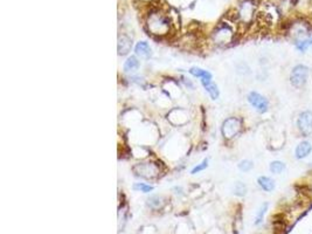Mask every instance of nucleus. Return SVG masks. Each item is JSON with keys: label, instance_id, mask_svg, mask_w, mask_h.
<instances>
[{"label": "nucleus", "instance_id": "obj_23", "mask_svg": "<svg viewBox=\"0 0 312 234\" xmlns=\"http://www.w3.org/2000/svg\"><path fill=\"white\" fill-rule=\"evenodd\" d=\"M162 204H163L162 197H159V196H152L147 199V205H149L151 209L161 208Z\"/></svg>", "mask_w": 312, "mask_h": 234}, {"label": "nucleus", "instance_id": "obj_19", "mask_svg": "<svg viewBox=\"0 0 312 234\" xmlns=\"http://www.w3.org/2000/svg\"><path fill=\"white\" fill-rule=\"evenodd\" d=\"M310 42H311V38L306 39V40H302V41L296 42V44H294V46H295V48L298 50V52L305 53L310 49Z\"/></svg>", "mask_w": 312, "mask_h": 234}, {"label": "nucleus", "instance_id": "obj_3", "mask_svg": "<svg viewBox=\"0 0 312 234\" xmlns=\"http://www.w3.org/2000/svg\"><path fill=\"white\" fill-rule=\"evenodd\" d=\"M235 39V30L228 22H221L212 33V41L216 46H226L232 44Z\"/></svg>", "mask_w": 312, "mask_h": 234}, {"label": "nucleus", "instance_id": "obj_4", "mask_svg": "<svg viewBox=\"0 0 312 234\" xmlns=\"http://www.w3.org/2000/svg\"><path fill=\"white\" fill-rule=\"evenodd\" d=\"M134 172L140 178L155 179L162 173V164L153 161L138 163L134 166Z\"/></svg>", "mask_w": 312, "mask_h": 234}, {"label": "nucleus", "instance_id": "obj_8", "mask_svg": "<svg viewBox=\"0 0 312 234\" xmlns=\"http://www.w3.org/2000/svg\"><path fill=\"white\" fill-rule=\"evenodd\" d=\"M256 7L253 0H243V3L240 5V9L237 11L236 17L241 23L249 25L255 19Z\"/></svg>", "mask_w": 312, "mask_h": 234}, {"label": "nucleus", "instance_id": "obj_9", "mask_svg": "<svg viewBox=\"0 0 312 234\" xmlns=\"http://www.w3.org/2000/svg\"><path fill=\"white\" fill-rule=\"evenodd\" d=\"M247 100L249 104L260 114H266L269 110V101L266 96L257 92H251L248 94Z\"/></svg>", "mask_w": 312, "mask_h": 234}, {"label": "nucleus", "instance_id": "obj_1", "mask_svg": "<svg viewBox=\"0 0 312 234\" xmlns=\"http://www.w3.org/2000/svg\"><path fill=\"white\" fill-rule=\"evenodd\" d=\"M147 31L155 37H165L170 34L172 28V22L167 13L162 10L151 11L146 19Z\"/></svg>", "mask_w": 312, "mask_h": 234}, {"label": "nucleus", "instance_id": "obj_13", "mask_svg": "<svg viewBox=\"0 0 312 234\" xmlns=\"http://www.w3.org/2000/svg\"><path fill=\"white\" fill-rule=\"evenodd\" d=\"M132 40L127 35H120L118 38V54L119 55H126L131 50Z\"/></svg>", "mask_w": 312, "mask_h": 234}, {"label": "nucleus", "instance_id": "obj_2", "mask_svg": "<svg viewBox=\"0 0 312 234\" xmlns=\"http://www.w3.org/2000/svg\"><path fill=\"white\" fill-rule=\"evenodd\" d=\"M287 33L294 44L312 37V23L304 18L294 19L287 27Z\"/></svg>", "mask_w": 312, "mask_h": 234}, {"label": "nucleus", "instance_id": "obj_11", "mask_svg": "<svg viewBox=\"0 0 312 234\" xmlns=\"http://www.w3.org/2000/svg\"><path fill=\"white\" fill-rule=\"evenodd\" d=\"M257 184L266 192H272L275 190L276 184L275 181L271 177H268V175H261V177L257 178Z\"/></svg>", "mask_w": 312, "mask_h": 234}, {"label": "nucleus", "instance_id": "obj_24", "mask_svg": "<svg viewBox=\"0 0 312 234\" xmlns=\"http://www.w3.org/2000/svg\"><path fill=\"white\" fill-rule=\"evenodd\" d=\"M207 166H208V159H204V161H202L200 164H198L197 166L193 167L192 171H191V173L196 174V173L201 172V171H204L205 169H207Z\"/></svg>", "mask_w": 312, "mask_h": 234}, {"label": "nucleus", "instance_id": "obj_22", "mask_svg": "<svg viewBox=\"0 0 312 234\" xmlns=\"http://www.w3.org/2000/svg\"><path fill=\"white\" fill-rule=\"evenodd\" d=\"M237 166H239V170L242 171V172H249V171H252L253 167H254V163L249 161V159H243V161L239 163Z\"/></svg>", "mask_w": 312, "mask_h": 234}, {"label": "nucleus", "instance_id": "obj_6", "mask_svg": "<svg viewBox=\"0 0 312 234\" xmlns=\"http://www.w3.org/2000/svg\"><path fill=\"white\" fill-rule=\"evenodd\" d=\"M243 123L242 120L239 119V117H228L227 120L222 123L221 127V134L224 136L225 139L231 140L233 138H235L237 135L242 131Z\"/></svg>", "mask_w": 312, "mask_h": 234}, {"label": "nucleus", "instance_id": "obj_26", "mask_svg": "<svg viewBox=\"0 0 312 234\" xmlns=\"http://www.w3.org/2000/svg\"><path fill=\"white\" fill-rule=\"evenodd\" d=\"M145 2H149V0H145Z\"/></svg>", "mask_w": 312, "mask_h": 234}, {"label": "nucleus", "instance_id": "obj_17", "mask_svg": "<svg viewBox=\"0 0 312 234\" xmlns=\"http://www.w3.org/2000/svg\"><path fill=\"white\" fill-rule=\"evenodd\" d=\"M204 88L206 89V92L208 93V95L210 96V99H212V100H217V99H219L220 92H219V88H217L216 84L209 83L207 85H205Z\"/></svg>", "mask_w": 312, "mask_h": 234}, {"label": "nucleus", "instance_id": "obj_12", "mask_svg": "<svg viewBox=\"0 0 312 234\" xmlns=\"http://www.w3.org/2000/svg\"><path fill=\"white\" fill-rule=\"evenodd\" d=\"M136 55L142 58H149L152 55V49L149 44L145 41H140L135 47Z\"/></svg>", "mask_w": 312, "mask_h": 234}, {"label": "nucleus", "instance_id": "obj_18", "mask_svg": "<svg viewBox=\"0 0 312 234\" xmlns=\"http://www.w3.org/2000/svg\"><path fill=\"white\" fill-rule=\"evenodd\" d=\"M233 191H234V194H236V196L243 197L247 194V185H245L242 182H236L235 185H234Z\"/></svg>", "mask_w": 312, "mask_h": 234}, {"label": "nucleus", "instance_id": "obj_5", "mask_svg": "<svg viewBox=\"0 0 312 234\" xmlns=\"http://www.w3.org/2000/svg\"><path fill=\"white\" fill-rule=\"evenodd\" d=\"M309 76H310V68L307 67L306 65L303 64L296 65L295 67H292L289 75L291 87H294L296 89L304 88L307 83Z\"/></svg>", "mask_w": 312, "mask_h": 234}, {"label": "nucleus", "instance_id": "obj_21", "mask_svg": "<svg viewBox=\"0 0 312 234\" xmlns=\"http://www.w3.org/2000/svg\"><path fill=\"white\" fill-rule=\"evenodd\" d=\"M268 202H264V204H262V206H261L259 212H257L256 214V218H255V225H260L261 222H262L263 218H264V214H266L267 210H268Z\"/></svg>", "mask_w": 312, "mask_h": 234}, {"label": "nucleus", "instance_id": "obj_20", "mask_svg": "<svg viewBox=\"0 0 312 234\" xmlns=\"http://www.w3.org/2000/svg\"><path fill=\"white\" fill-rule=\"evenodd\" d=\"M132 189L135 191H138V192L149 193L151 191H153V186L145 184V183H136V184H134V186H132Z\"/></svg>", "mask_w": 312, "mask_h": 234}, {"label": "nucleus", "instance_id": "obj_10", "mask_svg": "<svg viewBox=\"0 0 312 234\" xmlns=\"http://www.w3.org/2000/svg\"><path fill=\"white\" fill-rule=\"evenodd\" d=\"M312 152V143L309 139H303L295 148V158L297 161H303L309 157Z\"/></svg>", "mask_w": 312, "mask_h": 234}, {"label": "nucleus", "instance_id": "obj_16", "mask_svg": "<svg viewBox=\"0 0 312 234\" xmlns=\"http://www.w3.org/2000/svg\"><path fill=\"white\" fill-rule=\"evenodd\" d=\"M286 169H287L286 163L282 161H272L270 163V165H269V170H270V172L274 174L283 173Z\"/></svg>", "mask_w": 312, "mask_h": 234}, {"label": "nucleus", "instance_id": "obj_25", "mask_svg": "<svg viewBox=\"0 0 312 234\" xmlns=\"http://www.w3.org/2000/svg\"><path fill=\"white\" fill-rule=\"evenodd\" d=\"M310 48L312 49V37H311V42H310Z\"/></svg>", "mask_w": 312, "mask_h": 234}, {"label": "nucleus", "instance_id": "obj_14", "mask_svg": "<svg viewBox=\"0 0 312 234\" xmlns=\"http://www.w3.org/2000/svg\"><path fill=\"white\" fill-rule=\"evenodd\" d=\"M139 60L137 58V56L131 55L127 58L126 64H124V72L127 73H131V72H136V70H138L139 68Z\"/></svg>", "mask_w": 312, "mask_h": 234}, {"label": "nucleus", "instance_id": "obj_7", "mask_svg": "<svg viewBox=\"0 0 312 234\" xmlns=\"http://www.w3.org/2000/svg\"><path fill=\"white\" fill-rule=\"evenodd\" d=\"M296 128L302 137H310L312 135V110L299 112L297 120H296Z\"/></svg>", "mask_w": 312, "mask_h": 234}, {"label": "nucleus", "instance_id": "obj_15", "mask_svg": "<svg viewBox=\"0 0 312 234\" xmlns=\"http://www.w3.org/2000/svg\"><path fill=\"white\" fill-rule=\"evenodd\" d=\"M189 72H190L191 75H193L194 77H199L200 80H202V79L212 80V74L207 72V70H205V69H201L199 67H192L189 70Z\"/></svg>", "mask_w": 312, "mask_h": 234}]
</instances>
